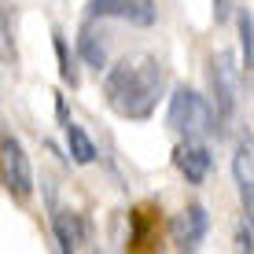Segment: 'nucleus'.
Masks as SVG:
<instances>
[{"instance_id": "f257e3e1", "label": "nucleus", "mask_w": 254, "mask_h": 254, "mask_svg": "<svg viewBox=\"0 0 254 254\" xmlns=\"http://www.w3.org/2000/svg\"><path fill=\"white\" fill-rule=\"evenodd\" d=\"M103 96L122 118H147L162 96V63L155 56H126L103 77Z\"/></svg>"}, {"instance_id": "f03ea898", "label": "nucleus", "mask_w": 254, "mask_h": 254, "mask_svg": "<svg viewBox=\"0 0 254 254\" xmlns=\"http://www.w3.org/2000/svg\"><path fill=\"white\" fill-rule=\"evenodd\" d=\"M170 129L188 140H206L217 133V115L195 89H177L170 96Z\"/></svg>"}, {"instance_id": "7ed1b4c3", "label": "nucleus", "mask_w": 254, "mask_h": 254, "mask_svg": "<svg viewBox=\"0 0 254 254\" xmlns=\"http://www.w3.org/2000/svg\"><path fill=\"white\" fill-rule=\"evenodd\" d=\"M0 166H4V188L11 191V195H30L33 170H30L26 151H22V144L15 136H4V144H0Z\"/></svg>"}, {"instance_id": "20e7f679", "label": "nucleus", "mask_w": 254, "mask_h": 254, "mask_svg": "<svg viewBox=\"0 0 254 254\" xmlns=\"http://www.w3.org/2000/svg\"><path fill=\"white\" fill-rule=\"evenodd\" d=\"M89 19H129L136 26H151L155 0H89Z\"/></svg>"}, {"instance_id": "39448f33", "label": "nucleus", "mask_w": 254, "mask_h": 254, "mask_svg": "<svg viewBox=\"0 0 254 254\" xmlns=\"http://www.w3.org/2000/svg\"><path fill=\"white\" fill-rule=\"evenodd\" d=\"M206 229H210V217H206V210L199 206V203H191L188 210H181V214L173 217L170 236H173V243H177L181 251H195L199 243H203Z\"/></svg>"}, {"instance_id": "423d86ee", "label": "nucleus", "mask_w": 254, "mask_h": 254, "mask_svg": "<svg viewBox=\"0 0 254 254\" xmlns=\"http://www.w3.org/2000/svg\"><path fill=\"white\" fill-rule=\"evenodd\" d=\"M214 92H217V107L225 115H232V107H236V66H232L229 52H221L214 59Z\"/></svg>"}, {"instance_id": "0eeeda50", "label": "nucleus", "mask_w": 254, "mask_h": 254, "mask_svg": "<svg viewBox=\"0 0 254 254\" xmlns=\"http://www.w3.org/2000/svg\"><path fill=\"white\" fill-rule=\"evenodd\" d=\"M177 170L188 177V185H199V181L206 177V170H210V151L199 144V140L181 144L177 147Z\"/></svg>"}, {"instance_id": "6e6552de", "label": "nucleus", "mask_w": 254, "mask_h": 254, "mask_svg": "<svg viewBox=\"0 0 254 254\" xmlns=\"http://www.w3.org/2000/svg\"><path fill=\"white\" fill-rule=\"evenodd\" d=\"M232 173H236V185H240V199H243V206H247V217H251V225H254V159H251L247 151L236 155Z\"/></svg>"}, {"instance_id": "1a4fd4ad", "label": "nucleus", "mask_w": 254, "mask_h": 254, "mask_svg": "<svg viewBox=\"0 0 254 254\" xmlns=\"http://www.w3.org/2000/svg\"><path fill=\"white\" fill-rule=\"evenodd\" d=\"M77 52H81V59L89 66H107V48H103V41H100V33L92 30V26H81V37H77Z\"/></svg>"}, {"instance_id": "9d476101", "label": "nucleus", "mask_w": 254, "mask_h": 254, "mask_svg": "<svg viewBox=\"0 0 254 254\" xmlns=\"http://www.w3.org/2000/svg\"><path fill=\"white\" fill-rule=\"evenodd\" d=\"M66 144H70V155H74V162H92V159H96L92 140L85 136V129L74 126V122H66Z\"/></svg>"}, {"instance_id": "9b49d317", "label": "nucleus", "mask_w": 254, "mask_h": 254, "mask_svg": "<svg viewBox=\"0 0 254 254\" xmlns=\"http://www.w3.org/2000/svg\"><path fill=\"white\" fill-rule=\"evenodd\" d=\"M236 26H240V45H243V63H247V70H254V22L247 11L236 15Z\"/></svg>"}, {"instance_id": "f8f14e48", "label": "nucleus", "mask_w": 254, "mask_h": 254, "mask_svg": "<svg viewBox=\"0 0 254 254\" xmlns=\"http://www.w3.org/2000/svg\"><path fill=\"white\" fill-rule=\"evenodd\" d=\"M56 236H59V247L63 251H74L77 247V232H74V217L66 221V214L56 217Z\"/></svg>"}, {"instance_id": "ddd939ff", "label": "nucleus", "mask_w": 254, "mask_h": 254, "mask_svg": "<svg viewBox=\"0 0 254 254\" xmlns=\"http://www.w3.org/2000/svg\"><path fill=\"white\" fill-rule=\"evenodd\" d=\"M56 52H59V70H63V77L74 85L77 77H74V66H70V59H66V45H63V37H59V33H56Z\"/></svg>"}, {"instance_id": "4468645a", "label": "nucleus", "mask_w": 254, "mask_h": 254, "mask_svg": "<svg viewBox=\"0 0 254 254\" xmlns=\"http://www.w3.org/2000/svg\"><path fill=\"white\" fill-rule=\"evenodd\" d=\"M214 15H217V22L229 19V0H214Z\"/></svg>"}, {"instance_id": "2eb2a0df", "label": "nucleus", "mask_w": 254, "mask_h": 254, "mask_svg": "<svg viewBox=\"0 0 254 254\" xmlns=\"http://www.w3.org/2000/svg\"><path fill=\"white\" fill-rule=\"evenodd\" d=\"M240 251H254V240H251V232H240Z\"/></svg>"}]
</instances>
